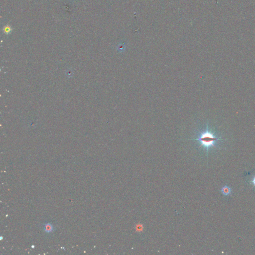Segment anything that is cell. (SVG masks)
Instances as JSON below:
<instances>
[{
    "instance_id": "2",
    "label": "cell",
    "mask_w": 255,
    "mask_h": 255,
    "mask_svg": "<svg viewBox=\"0 0 255 255\" xmlns=\"http://www.w3.org/2000/svg\"><path fill=\"white\" fill-rule=\"evenodd\" d=\"M54 229L53 225L50 223H47L44 225V231L48 233H51L53 231Z\"/></svg>"
},
{
    "instance_id": "4",
    "label": "cell",
    "mask_w": 255,
    "mask_h": 255,
    "mask_svg": "<svg viewBox=\"0 0 255 255\" xmlns=\"http://www.w3.org/2000/svg\"><path fill=\"white\" fill-rule=\"evenodd\" d=\"M4 31H5V33H6L7 34H9L11 32V28L9 26H7L5 28Z\"/></svg>"
},
{
    "instance_id": "3",
    "label": "cell",
    "mask_w": 255,
    "mask_h": 255,
    "mask_svg": "<svg viewBox=\"0 0 255 255\" xmlns=\"http://www.w3.org/2000/svg\"><path fill=\"white\" fill-rule=\"evenodd\" d=\"M231 189L227 186H224L221 189V192L224 195H229L231 193Z\"/></svg>"
},
{
    "instance_id": "1",
    "label": "cell",
    "mask_w": 255,
    "mask_h": 255,
    "mask_svg": "<svg viewBox=\"0 0 255 255\" xmlns=\"http://www.w3.org/2000/svg\"><path fill=\"white\" fill-rule=\"evenodd\" d=\"M219 140V138H217L212 133L209 131L208 127L205 131L199 135L198 138L194 139V140L199 141L201 143V146H203L207 150L211 146H214L215 143Z\"/></svg>"
},
{
    "instance_id": "5",
    "label": "cell",
    "mask_w": 255,
    "mask_h": 255,
    "mask_svg": "<svg viewBox=\"0 0 255 255\" xmlns=\"http://www.w3.org/2000/svg\"><path fill=\"white\" fill-rule=\"evenodd\" d=\"M252 182H253V183L254 184V185H255V177H254V179H253V181H252Z\"/></svg>"
}]
</instances>
